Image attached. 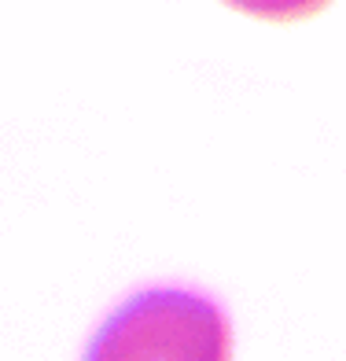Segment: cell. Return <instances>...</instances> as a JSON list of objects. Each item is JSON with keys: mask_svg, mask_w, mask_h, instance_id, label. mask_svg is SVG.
Masks as SVG:
<instances>
[{"mask_svg": "<svg viewBox=\"0 0 346 361\" xmlns=\"http://www.w3.org/2000/svg\"><path fill=\"white\" fill-rule=\"evenodd\" d=\"M233 336L210 299L147 288L96 328L81 361H228Z\"/></svg>", "mask_w": 346, "mask_h": 361, "instance_id": "obj_1", "label": "cell"}]
</instances>
